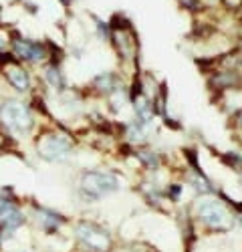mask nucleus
I'll return each instance as SVG.
<instances>
[{"mask_svg":"<svg viewBox=\"0 0 242 252\" xmlns=\"http://www.w3.org/2000/svg\"><path fill=\"white\" fill-rule=\"evenodd\" d=\"M137 159L144 163L148 170H157L159 167V156L155 152H151V150H139L137 152Z\"/></svg>","mask_w":242,"mask_h":252,"instance_id":"12","label":"nucleus"},{"mask_svg":"<svg viewBox=\"0 0 242 252\" xmlns=\"http://www.w3.org/2000/svg\"><path fill=\"white\" fill-rule=\"evenodd\" d=\"M234 210V220H236V228L242 232V202H232L230 204Z\"/></svg>","mask_w":242,"mask_h":252,"instance_id":"14","label":"nucleus"},{"mask_svg":"<svg viewBox=\"0 0 242 252\" xmlns=\"http://www.w3.org/2000/svg\"><path fill=\"white\" fill-rule=\"evenodd\" d=\"M25 216L23 212L8 200H0V226L4 232H12L18 226H23Z\"/></svg>","mask_w":242,"mask_h":252,"instance_id":"7","label":"nucleus"},{"mask_svg":"<svg viewBox=\"0 0 242 252\" xmlns=\"http://www.w3.org/2000/svg\"><path fill=\"white\" fill-rule=\"evenodd\" d=\"M36 216H38L40 228L47 230V232H53V230H57L60 224H63V218L57 216L55 212H49V210H36Z\"/></svg>","mask_w":242,"mask_h":252,"instance_id":"10","label":"nucleus"},{"mask_svg":"<svg viewBox=\"0 0 242 252\" xmlns=\"http://www.w3.org/2000/svg\"><path fill=\"white\" fill-rule=\"evenodd\" d=\"M238 176H240V182H242V170H240V174H238Z\"/></svg>","mask_w":242,"mask_h":252,"instance_id":"19","label":"nucleus"},{"mask_svg":"<svg viewBox=\"0 0 242 252\" xmlns=\"http://www.w3.org/2000/svg\"><path fill=\"white\" fill-rule=\"evenodd\" d=\"M168 196H170V200H180V196H182V186H178V184H174V186H170L168 188Z\"/></svg>","mask_w":242,"mask_h":252,"instance_id":"15","label":"nucleus"},{"mask_svg":"<svg viewBox=\"0 0 242 252\" xmlns=\"http://www.w3.org/2000/svg\"><path fill=\"white\" fill-rule=\"evenodd\" d=\"M240 51H242V40H240Z\"/></svg>","mask_w":242,"mask_h":252,"instance_id":"20","label":"nucleus"},{"mask_svg":"<svg viewBox=\"0 0 242 252\" xmlns=\"http://www.w3.org/2000/svg\"><path fill=\"white\" fill-rule=\"evenodd\" d=\"M14 51L20 59H25V61H30V63H38V61H43L45 59V47L40 45V43H30V40H20L16 38L14 40Z\"/></svg>","mask_w":242,"mask_h":252,"instance_id":"8","label":"nucleus"},{"mask_svg":"<svg viewBox=\"0 0 242 252\" xmlns=\"http://www.w3.org/2000/svg\"><path fill=\"white\" fill-rule=\"evenodd\" d=\"M0 119H2V123L8 129H18V131H25L32 125L29 107L20 101H6L2 109H0Z\"/></svg>","mask_w":242,"mask_h":252,"instance_id":"3","label":"nucleus"},{"mask_svg":"<svg viewBox=\"0 0 242 252\" xmlns=\"http://www.w3.org/2000/svg\"><path fill=\"white\" fill-rule=\"evenodd\" d=\"M77 238L83 242V246L91 252H107L111 248V238L103 228L95 224L83 222L77 226Z\"/></svg>","mask_w":242,"mask_h":252,"instance_id":"4","label":"nucleus"},{"mask_svg":"<svg viewBox=\"0 0 242 252\" xmlns=\"http://www.w3.org/2000/svg\"><path fill=\"white\" fill-rule=\"evenodd\" d=\"M240 87H242V73L238 67H224L210 77V89L216 93H224Z\"/></svg>","mask_w":242,"mask_h":252,"instance_id":"6","label":"nucleus"},{"mask_svg":"<svg viewBox=\"0 0 242 252\" xmlns=\"http://www.w3.org/2000/svg\"><path fill=\"white\" fill-rule=\"evenodd\" d=\"M95 85L99 87V91H103V93H113L115 87L119 85V81L115 75H99L95 79Z\"/></svg>","mask_w":242,"mask_h":252,"instance_id":"11","label":"nucleus"},{"mask_svg":"<svg viewBox=\"0 0 242 252\" xmlns=\"http://www.w3.org/2000/svg\"><path fill=\"white\" fill-rule=\"evenodd\" d=\"M2 49H4V40H2V38H0V51H2Z\"/></svg>","mask_w":242,"mask_h":252,"instance_id":"18","label":"nucleus"},{"mask_svg":"<svg viewBox=\"0 0 242 252\" xmlns=\"http://www.w3.org/2000/svg\"><path fill=\"white\" fill-rule=\"evenodd\" d=\"M230 204H232V200L226 194H220V198L216 194L200 196L194 204L196 220L206 230H210V232L224 234L236 226L234 210Z\"/></svg>","mask_w":242,"mask_h":252,"instance_id":"1","label":"nucleus"},{"mask_svg":"<svg viewBox=\"0 0 242 252\" xmlns=\"http://www.w3.org/2000/svg\"><path fill=\"white\" fill-rule=\"evenodd\" d=\"M47 81L51 83L55 89H60V87H63V79H60V73H59V69H57L55 65L47 69Z\"/></svg>","mask_w":242,"mask_h":252,"instance_id":"13","label":"nucleus"},{"mask_svg":"<svg viewBox=\"0 0 242 252\" xmlns=\"http://www.w3.org/2000/svg\"><path fill=\"white\" fill-rule=\"evenodd\" d=\"M6 77H8V81L12 83V85H14L16 89H20V91H25V89L30 87L29 73H27L23 67H18V65H10V67L6 69Z\"/></svg>","mask_w":242,"mask_h":252,"instance_id":"9","label":"nucleus"},{"mask_svg":"<svg viewBox=\"0 0 242 252\" xmlns=\"http://www.w3.org/2000/svg\"><path fill=\"white\" fill-rule=\"evenodd\" d=\"M180 4L184 6L186 10H198V6H200V0H180Z\"/></svg>","mask_w":242,"mask_h":252,"instance_id":"17","label":"nucleus"},{"mask_svg":"<svg viewBox=\"0 0 242 252\" xmlns=\"http://www.w3.org/2000/svg\"><path fill=\"white\" fill-rule=\"evenodd\" d=\"M117 178L109 172H87L81 178V190L89 198H103L117 190Z\"/></svg>","mask_w":242,"mask_h":252,"instance_id":"2","label":"nucleus"},{"mask_svg":"<svg viewBox=\"0 0 242 252\" xmlns=\"http://www.w3.org/2000/svg\"><path fill=\"white\" fill-rule=\"evenodd\" d=\"M73 141L63 133H47L38 139V154L45 159H60L69 150Z\"/></svg>","mask_w":242,"mask_h":252,"instance_id":"5","label":"nucleus"},{"mask_svg":"<svg viewBox=\"0 0 242 252\" xmlns=\"http://www.w3.org/2000/svg\"><path fill=\"white\" fill-rule=\"evenodd\" d=\"M232 123H234V127L242 131V107H238L234 113H232Z\"/></svg>","mask_w":242,"mask_h":252,"instance_id":"16","label":"nucleus"}]
</instances>
